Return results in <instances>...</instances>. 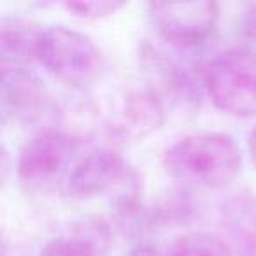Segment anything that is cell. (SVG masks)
I'll list each match as a JSON object with an SVG mask.
<instances>
[{"instance_id": "obj_1", "label": "cell", "mask_w": 256, "mask_h": 256, "mask_svg": "<svg viewBox=\"0 0 256 256\" xmlns=\"http://www.w3.org/2000/svg\"><path fill=\"white\" fill-rule=\"evenodd\" d=\"M164 164L179 181L218 190L238 176L242 153L234 137L226 134H193L168 148Z\"/></svg>"}, {"instance_id": "obj_2", "label": "cell", "mask_w": 256, "mask_h": 256, "mask_svg": "<svg viewBox=\"0 0 256 256\" xmlns=\"http://www.w3.org/2000/svg\"><path fill=\"white\" fill-rule=\"evenodd\" d=\"M37 62L65 84L84 88L104 70V54L86 34L64 25L40 26Z\"/></svg>"}, {"instance_id": "obj_3", "label": "cell", "mask_w": 256, "mask_h": 256, "mask_svg": "<svg viewBox=\"0 0 256 256\" xmlns=\"http://www.w3.org/2000/svg\"><path fill=\"white\" fill-rule=\"evenodd\" d=\"M202 86L223 112L256 116V50L240 48L212 58L202 70Z\"/></svg>"}, {"instance_id": "obj_4", "label": "cell", "mask_w": 256, "mask_h": 256, "mask_svg": "<svg viewBox=\"0 0 256 256\" xmlns=\"http://www.w3.org/2000/svg\"><path fill=\"white\" fill-rule=\"evenodd\" d=\"M146 9L158 36L179 50L202 46L220 22L216 2H151Z\"/></svg>"}, {"instance_id": "obj_5", "label": "cell", "mask_w": 256, "mask_h": 256, "mask_svg": "<svg viewBox=\"0 0 256 256\" xmlns=\"http://www.w3.org/2000/svg\"><path fill=\"white\" fill-rule=\"evenodd\" d=\"M81 150V140L62 132H42L23 146L18 156V178L23 184L44 188L60 181Z\"/></svg>"}, {"instance_id": "obj_6", "label": "cell", "mask_w": 256, "mask_h": 256, "mask_svg": "<svg viewBox=\"0 0 256 256\" xmlns=\"http://www.w3.org/2000/svg\"><path fill=\"white\" fill-rule=\"evenodd\" d=\"M139 182L121 154L110 150L92 151L74 165L68 174L67 193L74 198H92L112 188H128Z\"/></svg>"}, {"instance_id": "obj_7", "label": "cell", "mask_w": 256, "mask_h": 256, "mask_svg": "<svg viewBox=\"0 0 256 256\" xmlns=\"http://www.w3.org/2000/svg\"><path fill=\"white\" fill-rule=\"evenodd\" d=\"M44 82L26 68H2V112L16 121H37L50 114Z\"/></svg>"}, {"instance_id": "obj_8", "label": "cell", "mask_w": 256, "mask_h": 256, "mask_svg": "<svg viewBox=\"0 0 256 256\" xmlns=\"http://www.w3.org/2000/svg\"><path fill=\"white\" fill-rule=\"evenodd\" d=\"M220 223L228 246L238 256H256V195L238 192L220 207Z\"/></svg>"}, {"instance_id": "obj_9", "label": "cell", "mask_w": 256, "mask_h": 256, "mask_svg": "<svg viewBox=\"0 0 256 256\" xmlns=\"http://www.w3.org/2000/svg\"><path fill=\"white\" fill-rule=\"evenodd\" d=\"M40 26L18 18H2L0 22V56L2 68H25L37 62Z\"/></svg>"}, {"instance_id": "obj_10", "label": "cell", "mask_w": 256, "mask_h": 256, "mask_svg": "<svg viewBox=\"0 0 256 256\" xmlns=\"http://www.w3.org/2000/svg\"><path fill=\"white\" fill-rule=\"evenodd\" d=\"M107 244L109 235L102 223H84L70 234L48 240L39 256H102Z\"/></svg>"}, {"instance_id": "obj_11", "label": "cell", "mask_w": 256, "mask_h": 256, "mask_svg": "<svg viewBox=\"0 0 256 256\" xmlns=\"http://www.w3.org/2000/svg\"><path fill=\"white\" fill-rule=\"evenodd\" d=\"M162 107L156 95L150 92H136L128 96L123 109V121L136 136H146L160 126Z\"/></svg>"}, {"instance_id": "obj_12", "label": "cell", "mask_w": 256, "mask_h": 256, "mask_svg": "<svg viewBox=\"0 0 256 256\" xmlns=\"http://www.w3.org/2000/svg\"><path fill=\"white\" fill-rule=\"evenodd\" d=\"M168 256H232L230 246L207 232H190L174 240Z\"/></svg>"}, {"instance_id": "obj_13", "label": "cell", "mask_w": 256, "mask_h": 256, "mask_svg": "<svg viewBox=\"0 0 256 256\" xmlns=\"http://www.w3.org/2000/svg\"><path fill=\"white\" fill-rule=\"evenodd\" d=\"M124 6H126L124 2H118V0H98V2H67L64 8L78 18L93 22V20H102L116 14Z\"/></svg>"}, {"instance_id": "obj_14", "label": "cell", "mask_w": 256, "mask_h": 256, "mask_svg": "<svg viewBox=\"0 0 256 256\" xmlns=\"http://www.w3.org/2000/svg\"><path fill=\"white\" fill-rule=\"evenodd\" d=\"M235 32L242 40L256 44V2L246 4L235 22Z\"/></svg>"}, {"instance_id": "obj_15", "label": "cell", "mask_w": 256, "mask_h": 256, "mask_svg": "<svg viewBox=\"0 0 256 256\" xmlns=\"http://www.w3.org/2000/svg\"><path fill=\"white\" fill-rule=\"evenodd\" d=\"M128 256H164V254L151 244H137L132 251L128 252Z\"/></svg>"}, {"instance_id": "obj_16", "label": "cell", "mask_w": 256, "mask_h": 256, "mask_svg": "<svg viewBox=\"0 0 256 256\" xmlns=\"http://www.w3.org/2000/svg\"><path fill=\"white\" fill-rule=\"evenodd\" d=\"M248 150H249V158H251V164L256 167V126H254V130L251 132V136H249Z\"/></svg>"}]
</instances>
